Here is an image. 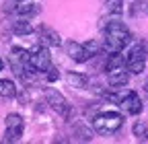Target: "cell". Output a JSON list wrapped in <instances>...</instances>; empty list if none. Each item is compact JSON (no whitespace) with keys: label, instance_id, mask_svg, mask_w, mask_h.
I'll return each mask as SVG.
<instances>
[{"label":"cell","instance_id":"1","mask_svg":"<svg viewBox=\"0 0 148 144\" xmlns=\"http://www.w3.org/2000/svg\"><path fill=\"white\" fill-rule=\"evenodd\" d=\"M132 41V33L121 21H109L105 27V51L119 53Z\"/></svg>","mask_w":148,"mask_h":144},{"label":"cell","instance_id":"2","mask_svg":"<svg viewBox=\"0 0 148 144\" xmlns=\"http://www.w3.org/2000/svg\"><path fill=\"white\" fill-rule=\"evenodd\" d=\"M99 49H101V43L95 41V39H88V41H84V43L68 41V45H66V53H68L74 62H78V64L88 62L90 58H95L97 53H99Z\"/></svg>","mask_w":148,"mask_h":144},{"label":"cell","instance_id":"3","mask_svg":"<svg viewBox=\"0 0 148 144\" xmlns=\"http://www.w3.org/2000/svg\"><path fill=\"white\" fill-rule=\"evenodd\" d=\"M121 125H123V115L117 111H105L95 115V119H92V128L99 134H115Z\"/></svg>","mask_w":148,"mask_h":144},{"label":"cell","instance_id":"4","mask_svg":"<svg viewBox=\"0 0 148 144\" xmlns=\"http://www.w3.org/2000/svg\"><path fill=\"white\" fill-rule=\"evenodd\" d=\"M29 66L37 72V74H45L47 68L51 66V53L47 45H37L33 51H29Z\"/></svg>","mask_w":148,"mask_h":144},{"label":"cell","instance_id":"5","mask_svg":"<svg viewBox=\"0 0 148 144\" xmlns=\"http://www.w3.org/2000/svg\"><path fill=\"white\" fill-rule=\"evenodd\" d=\"M125 68L132 74H142L146 68V49L142 43H136L125 56Z\"/></svg>","mask_w":148,"mask_h":144},{"label":"cell","instance_id":"6","mask_svg":"<svg viewBox=\"0 0 148 144\" xmlns=\"http://www.w3.org/2000/svg\"><path fill=\"white\" fill-rule=\"evenodd\" d=\"M45 97H47V103H49V107L58 113V115H62V117H70V113H72V109H70V103L66 101V97L62 95V93H58L56 88H45Z\"/></svg>","mask_w":148,"mask_h":144},{"label":"cell","instance_id":"7","mask_svg":"<svg viewBox=\"0 0 148 144\" xmlns=\"http://www.w3.org/2000/svg\"><path fill=\"white\" fill-rule=\"evenodd\" d=\"M25 130V121L18 113H8L6 115V132H4V142H16L21 140Z\"/></svg>","mask_w":148,"mask_h":144},{"label":"cell","instance_id":"8","mask_svg":"<svg viewBox=\"0 0 148 144\" xmlns=\"http://www.w3.org/2000/svg\"><path fill=\"white\" fill-rule=\"evenodd\" d=\"M119 105L123 107V111L130 113V115H138V113L142 111V99H140V95L134 93V91H130L127 95H123L121 101H119Z\"/></svg>","mask_w":148,"mask_h":144},{"label":"cell","instance_id":"9","mask_svg":"<svg viewBox=\"0 0 148 144\" xmlns=\"http://www.w3.org/2000/svg\"><path fill=\"white\" fill-rule=\"evenodd\" d=\"M107 74H109V82L113 84V86H123V84H127V80H130V70H127L125 66L111 68V70H107Z\"/></svg>","mask_w":148,"mask_h":144},{"label":"cell","instance_id":"10","mask_svg":"<svg viewBox=\"0 0 148 144\" xmlns=\"http://www.w3.org/2000/svg\"><path fill=\"white\" fill-rule=\"evenodd\" d=\"M39 35H41V41H43L45 45H51V47H60V45H62V39H60L58 31H53V29L47 27V25H41V27H39Z\"/></svg>","mask_w":148,"mask_h":144},{"label":"cell","instance_id":"11","mask_svg":"<svg viewBox=\"0 0 148 144\" xmlns=\"http://www.w3.org/2000/svg\"><path fill=\"white\" fill-rule=\"evenodd\" d=\"M35 10H37V6H35L33 0H16V4H14V12L18 16H29Z\"/></svg>","mask_w":148,"mask_h":144},{"label":"cell","instance_id":"12","mask_svg":"<svg viewBox=\"0 0 148 144\" xmlns=\"http://www.w3.org/2000/svg\"><path fill=\"white\" fill-rule=\"evenodd\" d=\"M0 97L4 99H14L16 97V84L8 78H0Z\"/></svg>","mask_w":148,"mask_h":144},{"label":"cell","instance_id":"13","mask_svg":"<svg viewBox=\"0 0 148 144\" xmlns=\"http://www.w3.org/2000/svg\"><path fill=\"white\" fill-rule=\"evenodd\" d=\"M68 84L74 86V88H82L88 84V76L86 74H78V72H68V76H66Z\"/></svg>","mask_w":148,"mask_h":144},{"label":"cell","instance_id":"14","mask_svg":"<svg viewBox=\"0 0 148 144\" xmlns=\"http://www.w3.org/2000/svg\"><path fill=\"white\" fill-rule=\"evenodd\" d=\"M12 33L18 35V37H25V35H31L33 33V27L29 21H14L12 23Z\"/></svg>","mask_w":148,"mask_h":144},{"label":"cell","instance_id":"15","mask_svg":"<svg viewBox=\"0 0 148 144\" xmlns=\"http://www.w3.org/2000/svg\"><path fill=\"white\" fill-rule=\"evenodd\" d=\"M132 134L138 138V140H148V123L146 121H136L134 128H132Z\"/></svg>","mask_w":148,"mask_h":144},{"label":"cell","instance_id":"16","mask_svg":"<svg viewBox=\"0 0 148 144\" xmlns=\"http://www.w3.org/2000/svg\"><path fill=\"white\" fill-rule=\"evenodd\" d=\"M107 10H109L111 14L119 16V14L123 12V0H107Z\"/></svg>","mask_w":148,"mask_h":144},{"label":"cell","instance_id":"17","mask_svg":"<svg viewBox=\"0 0 148 144\" xmlns=\"http://www.w3.org/2000/svg\"><path fill=\"white\" fill-rule=\"evenodd\" d=\"M58 76H60V74H58V68L49 66V68H47V72H45V78H47L49 82H53V80H58Z\"/></svg>","mask_w":148,"mask_h":144},{"label":"cell","instance_id":"18","mask_svg":"<svg viewBox=\"0 0 148 144\" xmlns=\"http://www.w3.org/2000/svg\"><path fill=\"white\" fill-rule=\"evenodd\" d=\"M2 66H4V64H2V58H0V70H2Z\"/></svg>","mask_w":148,"mask_h":144},{"label":"cell","instance_id":"19","mask_svg":"<svg viewBox=\"0 0 148 144\" xmlns=\"http://www.w3.org/2000/svg\"><path fill=\"white\" fill-rule=\"evenodd\" d=\"M146 8H148V6H146Z\"/></svg>","mask_w":148,"mask_h":144}]
</instances>
